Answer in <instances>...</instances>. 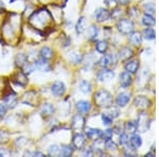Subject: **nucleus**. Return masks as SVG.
I'll return each mask as SVG.
<instances>
[{"label": "nucleus", "mask_w": 159, "mask_h": 157, "mask_svg": "<svg viewBox=\"0 0 159 157\" xmlns=\"http://www.w3.org/2000/svg\"><path fill=\"white\" fill-rule=\"evenodd\" d=\"M94 102H96L97 106L103 107V109H110L112 106V96L109 91L107 90H99L94 95Z\"/></svg>", "instance_id": "1"}, {"label": "nucleus", "mask_w": 159, "mask_h": 157, "mask_svg": "<svg viewBox=\"0 0 159 157\" xmlns=\"http://www.w3.org/2000/svg\"><path fill=\"white\" fill-rule=\"evenodd\" d=\"M51 17H50V14L48 13V11L46 10H40V11H37L36 13L32 15V17L30 18L31 22L32 24H35V27H45L48 22L50 21Z\"/></svg>", "instance_id": "2"}, {"label": "nucleus", "mask_w": 159, "mask_h": 157, "mask_svg": "<svg viewBox=\"0 0 159 157\" xmlns=\"http://www.w3.org/2000/svg\"><path fill=\"white\" fill-rule=\"evenodd\" d=\"M117 29L119 30V32H121L122 34H130L134 31L135 25L134 22L129 19H120L117 24Z\"/></svg>", "instance_id": "3"}, {"label": "nucleus", "mask_w": 159, "mask_h": 157, "mask_svg": "<svg viewBox=\"0 0 159 157\" xmlns=\"http://www.w3.org/2000/svg\"><path fill=\"white\" fill-rule=\"evenodd\" d=\"M150 118H148V116L145 114V113H141L139 115V117H138V120L137 122H136V124H137V130H139L141 133H144L147 132V130L150 127Z\"/></svg>", "instance_id": "4"}, {"label": "nucleus", "mask_w": 159, "mask_h": 157, "mask_svg": "<svg viewBox=\"0 0 159 157\" xmlns=\"http://www.w3.org/2000/svg\"><path fill=\"white\" fill-rule=\"evenodd\" d=\"M51 92L54 95L55 97H61L65 95L66 92V86L61 81H56L51 86Z\"/></svg>", "instance_id": "5"}, {"label": "nucleus", "mask_w": 159, "mask_h": 157, "mask_svg": "<svg viewBox=\"0 0 159 157\" xmlns=\"http://www.w3.org/2000/svg\"><path fill=\"white\" fill-rule=\"evenodd\" d=\"M86 143V137L83 135L82 133H78L73 136V139H72V145L74 146V149L76 150H82L84 148Z\"/></svg>", "instance_id": "6"}, {"label": "nucleus", "mask_w": 159, "mask_h": 157, "mask_svg": "<svg viewBox=\"0 0 159 157\" xmlns=\"http://www.w3.org/2000/svg\"><path fill=\"white\" fill-rule=\"evenodd\" d=\"M94 17H96V19L99 22H104L110 18V13L106 9H104V7H100V9H98L94 12Z\"/></svg>", "instance_id": "7"}, {"label": "nucleus", "mask_w": 159, "mask_h": 157, "mask_svg": "<svg viewBox=\"0 0 159 157\" xmlns=\"http://www.w3.org/2000/svg\"><path fill=\"white\" fill-rule=\"evenodd\" d=\"M117 61L116 56L114 54H105L104 56H102L99 61V65L103 68H107V67L111 66L112 64H115Z\"/></svg>", "instance_id": "8"}, {"label": "nucleus", "mask_w": 159, "mask_h": 157, "mask_svg": "<svg viewBox=\"0 0 159 157\" xmlns=\"http://www.w3.org/2000/svg\"><path fill=\"white\" fill-rule=\"evenodd\" d=\"M115 76V72L110 69H102L101 71H99L98 73V80L100 82H106V81H110L112 80Z\"/></svg>", "instance_id": "9"}, {"label": "nucleus", "mask_w": 159, "mask_h": 157, "mask_svg": "<svg viewBox=\"0 0 159 157\" xmlns=\"http://www.w3.org/2000/svg\"><path fill=\"white\" fill-rule=\"evenodd\" d=\"M85 127V118L83 117L82 115H75L72 119V127L75 131H82Z\"/></svg>", "instance_id": "10"}, {"label": "nucleus", "mask_w": 159, "mask_h": 157, "mask_svg": "<svg viewBox=\"0 0 159 157\" xmlns=\"http://www.w3.org/2000/svg\"><path fill=\"white\" fill-rule=\"evenodd\" d=\"M135 106L140 109H145L151 105V100L144 96H139L135 99Z\"/></svg>", "instance_id": "11"}, {"label": "nucleus", "mask_w": 159, "mask_h": 157, "mask_svg": "<svg viewBox=\"0 0 159 157\" xmlns=\"http://www.w3.org/2000/svg\"><path fill=\"white\" fill-rule=\"evenodd\" d=\"M129 100H130V94H129V92H121V94L118 95L116 99V104L119 107H125L129 104Z\"/></svg>", "instance_id": "12"}, {"label": "nucleus", "mask_w": 159, "mask_h": 157, "mask_svg": "<svg viewBox=\"0 0 159 157\" xmlns=\"http://www.w3.org/2000/svg\"><path fill=\"white\" fill-rule=\"evenodd\" d=\"M133 83V76L132 74L127 71H124L120 74V85L123 88H127L129 86H130Z\"/></svg>", "instance_id": "13"}, {"label": "nucleus", "mask_w": 159, "mask_h": 157, "mask_svg": "<svg viewBox=\"0 0 159 157\" xmlns=\"http://www.w3.org/2000/svg\"><path fill=\"white\" fill-rule=\"evenodd\" d=\"M34 67H35V70H40V71H43V72H49L51 70V66L50 64L48 63L46 60H38L36 62H34Z\"/></svg>", "instance_id": "14"}, {"label": "nucleus", "mask_w": 159, "mask_h": 157, "mask_svg": "<svg viewBox=\"0 0 159 157\" xmlns=\"http://www.w3.org/2000/svg\"><path fill=\"white\" fill-rule=\"evenodd\" d=\"M125 71L129 72L130 74L137 73L138 69H139V62L138 60H129L127 63L125 64Z\"/></svg>", "instance_id": "15"}, {"label": "nucleus", "mask_w": 159, "mask_h": 157, "mask_svg": "<svg viewBox=\"0 0 159 157\" xmlns=\"http://www.w3.org/2000/svg\"><path fill=\"white\" fill-rule=\"evenodd\" d=\"M4 103H6L7 107H10V109H14L16 107L17 103H18V98L15 94H9L4 97Z\"/></svg>", "instance_id": "16"}, {"label": "nucleus", "mask_w": 159, "mask_h": 157, "mask_svg": "<svg viewBox=\"0 0 159 157\" xmlns=\"http://www.w3.org/2000/svg\"><path fill=\"white\" fill-rule=\"evenodd\" d=\"M133 55H134V51L129 47H123L121 50L119 51V58L123 62L129 61V58H133Z\"/></svg>", "instance_id": "17"}, {"label": "nucleus", "mask_w": 159, "mask_h": 157, "mask_svg": "<svg viewBox=\"0 0 159 157\" xmlns=\"http://www.w3.org/2000/svg\"><path fill=\"white\" fill-rule=\"evenodd\" d=\"M76 109L79 110L82 114H88L91 109V104L90 102L85 101V100H82L76 103Z\"/></svg>", "instance_id": "18"}, {"label": "nucleus", "mask_w": 159, "mask_h": 157, "mask_svg": "<svg viewBox=\"0 0 159 157\" xmlns=\"http://www.w3.org/2000/svg\"><path fill=\"white\" fill-rule=\"evenodd\" d=\"M129 145H130V148H133L134 150H137L139 149L141 145H142V139L138 134H133L132 137L129 138Z\"/></svg>", "instance_id": "19"}, {"label": "nucleus", "mask_w": 159, "mask_h": 157, "mask_svg": "<svg viewBox=\"0 0 159 157\" xmlns=\"http://www.w3.org/2000/svg\"><path fill=\"white\" fill-rule=\"evenodd\" d=\"M86 136L91 140H97V139L101 138L102 136V131L99 128H87L86 130Z\"/></svg>", "instance_id": "20"}, {"label": "nucleus", "mask_w": 159, "mask_h": 157, "mask_svg": "<svg viewBox=\"0 0 159 157\" xmlns=\"http://www.w3.org/2000/svg\"><path fill=\"white\" fill-rule=\"evenodd\" d=\"M129 42L132 45L138 47V46H140L141 44H142V35H141L139 32H134V31H133L129 34Z\"/></svg>", "instance_id": "21"}, {"label": "nucleus", "mask_w": 159, "mask_h": 157, "mask_svg": "<svg viewBox=\"0 0 159 157\" xmlns=\"http://www.w3.org/2000/svg\"><path fill=\"white\" fill-rule=\"evenodd\" d=\"M68 58L70 62H72L73 64H81L83 62V55L82 53L78 52V51H72V52L69 53Z\"/></svg>", "instance_id": "22"}, {"label": "nucleus", "mask_w": 159, "mask_h": 157, "mask_svg": "<svg viewBox=\"0 0 159 157\" xmlns=\"http://www.w3.org/2000/svg\"><path fill=\"white\" fill-rule=\"evenodd\" d=\"M54 105L51 104V103H45L42 107V114L45 116V117H49V116L54 114Z\"/></svg>", "instance_id": "23"}, {"label": "nucleus", "mask_w": 159, "mask_h": 157, "mask_svg": "<svg viewBox=\"0 0 159 157\" xmlns=\"http://www.w3.org/2000/svg\"><path fill=\"white\" fill-rule=\"evenodd\" d=\"M40 58H43V60L48 61V60H51L53 58V50L51 49L50 47H43L40 49Z\"/></svg>", "instance_id": "24"}, {"label": "nucleus", "mask_w": 159, "mask_h": 157, "mask_svg": "<svg viewBox=\"0 0 159 157\" xmlns=\"http://www.w3.org/2000/svg\"><path fill=\"white\" fill-rule=\"evenodd\" d=\"M96 50L98 51L99 53L104 54V53L108 50V43H107V40H100V42L97 43Z\"/></svg>", "instance_id": "25"}, {"label": "nucleus", "mask_w": 159, "mask_h": 157, "mask_svg": "<svg viewBox=\"0 0 159 157\" xmlns=\"http://www.w3.org/2000/svg\"><path fill=\"white\" fill-rule=\"evenodd\" d=\"M86 30V20L85 17H81L78 20V24H76V33L78 34H82Z\"/></svg>", "instance_id": "26"}, {"label": "nucleus", "mask_w": 159, "mask_h": 157, "mask_svg": "<svg viewBox=\"0 0 159 157\" xmlns=\"http://www.w3.org/2000/svg\"><path fill=\"white\" fill-rule=\"evenodd\" d=\"M80 89L83 94H90L91 92V89H92V86L90 84V82L88 81H82L81 84H80Z\"/></svg>", "instance_id": "27"}, {"label": "nucleus", "mask_w": 159, "mask_h": 157, "mask_svg": "<svg viewBox=\"0 0 159 157\" xmlns=\"http://www.w3.org/2000/svg\"><path fill=\"white\" fill-rule=\"evenodd\" d=\"M15 63L19 67H24L28 63V56L24 54V53H19V54H17L16 58H15Z\"/></svg>", "instance_id": "28"}, {"label": "nucleus", "mask_w": 159, "mask_h": 157, "mask_svg": "<svg viewBox=\"0 0 159 157\" xmlns=\"http://www.w3.org/2000/svg\"><path fill=\"white\" fill-rule=\"evenodd\" d=\"M73 153V148L69 145H61V155L64 156V157H68V156H71Z\"/></svg>", "instance_id": "29"}, {"label": "nucleus", "mask_w": 159, "mask_h": 157, "mask_svg": "<svg viewBox=\"0 0 159 157\" xmlns=\"http://www.w3.org/2000/svg\"><path fill=\"white\" fill-rule=\"evenodd\" d=\"M142 24L144 25H147V27H152V25H155V19H154V17L152 15L145 13L142 17Z\"/></svg>", "instance_id": "30"}, {"label": "nucleus", "mask_w": 159, "mask_h": 157, "mask_svg": "<svg viewBox=\"0 0 159 157\" xmlns=\"http://www.w3.org/2000/svg\"><path fill=\"white\" fill-rule=\"evenodd\" d=\"M16 83L20 85V86H25L27 85V76H25V72H17L16 73Z\"/></svg>", "instance_id": "31"}, {"label": "nucleus", "mask_w": 159, "mask_h": 157, "mask_svg": "<svg viewBox=\"0 0 159 157\" xmlns=\"http://www.w3.org/2000/svg\"><path fill=\"white\" fill-rule=\"evenodd\" d=\"M143 34V37L145 38V39L148 40H152L155 38V31H154L153 29H151V28H148V29H144L142 32Z\"/></svg>", "instance_id": "32"}, {"label": "nucleus", "mask_w": 159, "mask_h": 157, "mask_svg": "<svg viewBox=\"0 0 159 157\" xmlns=\"http://www.w3.org/2000/svg\"><path fill=\"white\" fill-rule=\"evenodd\" d=\"M48 154L50 156H58L61 154V148L57 145H52L48 149Z\"/></svg>", "instance_id": "33"}, {"label": "nucleus", "mask_w": 159, "mask_h": 157, "mask_svg": "<svg viewBox=\"0 0 159 157\" xmlns=\"http://www.w3.org/2000/svg\"><path fill=\"white\" fill-rule=\"evenodd\" d=\"M101 118H102V121H103V124L106 125V127H109V125L112 124V120H114V118H112L108 113H104V114H102Z\"/></svg>", "instance_id": "34"}, {"label": "nucleus", "mask_w": 159, "mask_h": 157, "mask_svg": "<svg viewBox=\"0 0 159 157\" xmlns=\"http://www.w3.org/2000/svg\"><path fill=\"white\" fill-rule=\"evenodd\" d=\"M99 35V29L97 25H91L90 29H89V37H90V40H96L97 37Z\"/></svg>", "instance_id": "35"}, {"label": "nucleus", "mask_w": 159, "mask_h": 157, "mask_svg": "<svg viewBox=\"0 0 159 157\" xmlns=\"http://www.w3.org/2000/svg\"><path fill=\"white\" fill-rule=\"evenodd\" d=\"M137 130V124L134 121H129V122L125 124V131H127L130 134H134Z\"/></svg>", "instance_id": "36"}, {"label": "nucleus", "mask_w": 159, "mask_h": 157, "mask_svg": "<svg viewBox=\"0 0 159 157\" xmlns=\"http://www.w3.org/2000/svg\"><path fill=\"white\" fill-rule=\"evenodd\" d=\"M105 148L109 151H117V145L111 140V139H108V140H105Z\"/></svg>", "instance_id": "37"}, {"label": "nucleus", "mask_w": 159, "mask_h": 157, "mask_svg": "<svg viewBox=\"0 0 159 157\" xmlns=\"http://www.w3.org/2000/svg\"><path fill=\"white\" fill-rule=\"evenodd\" d=\"M112 135H114V132H112V130H110V128H108V130L104 131V133H102V139L103 140H108V139H111L112 138Z\"/></svg>", "instance_id": "38"}, {"label": "nucleus", "mask_w": 159, "mask_h": 157, "mask_svg": "<svg viewBox=\"0 0 159 157\" xmlns=\"http://www.w3.org/2000/svg\"><path fill=\"white\" fill-rule=\"evenodd\" d=\"M129 136H127V134H121L120 135V145H126L127 143H129Z\"/></svg>", "instance_id": "39"}, {"label": "nucleus", "mask_w": 159, "mask_h": 157, "mask_svg": "<svg viewBox=\"0 0 159 157\" xmlns=\"http://www.w3.org/2000/svg\"><path fill=\"white\" fill-rule=\"evenodd\" d=\"M144 9H145V13H147V14H154V12H155V7H154V4L153 3H147L144 6Z\"/></svg>", "instance_id": "40"}, {"label": "nucleus", "mask_w": 159, "mask_h": 157, "mask_svg": "<svg viewBox=\"0 0 159 157\" xmlns=\"http://www.w3.org/2000/svg\"><path fill=\"white\" fill-rule=\"evenodd\" d=\"M9 139V133L4 132V131H0V143H4Z\"/></svg>", "instance_id": "41"}, {"label": "nucleus", "mask_w": 159, "mask_h": 157, "mask_svg": "<svg viewBox=\"0 0 159 157\" xmlns=\"http://www.w3.org/2000/svg\"><path fill=\"white\" fill-rule=\"evenodd\" d=\"M7 110V105L6 104H2V103H0V119H1V118H3L4 116H6Z\"/></svg>", "instance_id": "42"}, {"label": "nucleus", "mask_w": 159, "mask_h": 157, "mask_svg": "<svg viewBox=\"0 0 159 157\" xmlns=\"http://www.w3.org/2000/svg\"><path fill=\"white\" fill-rule=\"evenodd\" d=\"M83 154L85 156H92L93 155V149L92 148H87L83 151Z\"/></svg>", "instance_id": "43"}, {"label": "nucleus", "mask_w": 159, "mask_h": 157, "mask_svg": "<svg viewBox=\"0 0 159 157\" xmlns=\"http://www.w3.org/2000/svg\"><path fill=\"white\" fill-rule=\"evenodd\" d=\"M105 3H106L107 7H114L116 1L115 0H105Z\"/></svg>", "instance_id": "44"}, {"label": "nucleus", "mask_w": 159, "mask_h": 157, "mask_svg": "<svg viewBox=\"0 0 159 157\" xmlns=\"http://www.w3.org/2000/svg\"><path fill=\"white\" fill-rule=\"evenodd\" d=\"M117 1H118V3L121 4V6H126V4L129 3L130 0H117Z\"/></svg>", "instance_id": "45"}, {"label": "nucleus", "mask_w": 159, "mask_h": 157, "mask_svg": "<svg viewBox=\"0 0 159 157\" xmlns=\"http://www.w3.org/2000/svg\"><path fill=\"white\" fill-rule=\"evenodd\" d=\"M2 9H3V2H2L1 0H0V11H1Z\"/></svg>", "instance_id": "46"}]
</instances>
